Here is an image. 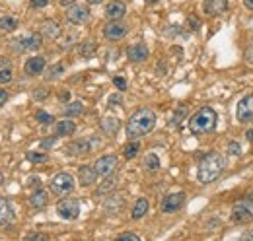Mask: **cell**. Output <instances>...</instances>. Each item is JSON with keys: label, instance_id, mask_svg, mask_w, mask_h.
I'll list each match as a JSON object with an SVG mask.
<instances>
[{"label": "cell", "instance_id": "28", "mask_svg": "<svg viewBox=\"0 0 253 241\" xmlns=\"http://www.w3.org/2000/svg\"><path fill=\"white\" fill-rule=\"evenodd\" d=\"M140 150V146H138V142H130V144H126L125 150H123V156H125L126 160H132L136 154Z\"/></svg>", "mask_w": 253, "mask_h": 241}, {"label": "cell", "instance_id": "9", "mask_svg": "<svg viewBox=\"0 0 253 241\" xmlns=\"http://www.w3.org/2000/svg\"><path fill=\"white\" fill-rule=\"evenodd\" d=\"M126 35V26L119 20H111L105 28H103V37L107 41H119Z\"/></svg>", "mask_w": 253, "mask_h": 241}, {"label": "cell", "instance_id": "4", "mask_svg": "<svg viewBox=\"0 0 253 241\" xmlns=\"http://www.w3.org/2000/svg\"><path fill=\"white\" fill-rule=\"evenodd\" d=\"M74 189V177L70 173H57L51 181V191L55 195H66Z\"/></svg>", "mask_w": 253, "mask_h": 241}, {"label": "cell", "instance_id": "49", "mask_svg": "<svg viewBox=\"0 0 253 241\" xmlns=\"http://www.w3.org/2000/svg\"><path fill=\"white\" fill-rule=\"evenodd\" d=\"M2 181H4V175H2V173H0V185H2Z\"/></svg>", "mask_w": 253, "mask_h": 241}, {"label": "cell", "instance_id": "23", "mask_svg": "<svg viewBox=\"0 0 253 241\" xmlns=\"http://www.w3.org/2000/svg\"><path fill=\"white\" fill-rule=\"evenodd\" d=\"M12 206H10V202L8 201H4V199H0V224H6V222H10L12 220Z\"/></svg>", "mask_w": 253, "mask_h": 241}, {"label": "cell", "instance_id": "36", "mask_svg": "<svg viewBox=\"0 0 253 241\" xmlns=\"http://www.w3.org/2000/svg\"><path fill=\"white\" fill-rule=\"evenodd\" d=\"M115 241H140V238L136 236V234H130V232H126V234H121L119 238Z\"/></svg>", "mask_w": 253, "mask_h": 241}, {"label": "cell", "instance_id": "33", "mask_svg": "<svg viewBox=\"0 0 253 241\" xmlns=\"http://www.w3.org/2000/svg\"><path fill=\"white\" fill-rule=\"evenodd\" d=\"M115 177H111V175H109V181H105V183H103V185H101V189H97V195H103V193H107V191H109V189H113V185H115Z\"/></svg>", "mask_w": 253, "mask_h": 241}, {"label": "cell", "instance_id": "21", "mask_svg": "<svg viewBox=\"0 0 253 241\" xmlns=\"http://www.w3.org/2000/svg\"><path fill=\"white\" fill-rule=\"evenodd\" d=\"M148 199H138L136 202H134V206H132V212H130V216H132V220H140L146 212H148Z\"/></svg>", "mask_w": 253, "mask_h": 241}, {"label": "cell", "instance_id": "24", "mask_svg": "<svg viewBox=\"0 0 253 241\" xmlns=\"http://www.w3.org/2000/svg\"><path fill=\"white\" fill-rule=\"evenodd\" d=\"M101 128H103L107 134H115L117 128H119V119H115V117H105V119L101 120Z\"/></svg>", "mask_w": 253, "mask_h": 241}, {"label": "cell", "instance_id": "37", "mask_svg": "<svg viewBox=\"0 0 253 241\" xmlns=\"http://www.w3.org/2000/svg\"><path fill=\"white\" fill-rule=\"evenodd\" d=\"M185 113H187V107H179V109L175 111V115H173V119H171V122H173V124H177L179 120H181L183 117H185Z\"/></svg>", "mask_w": 253, "mask_h": 241}, {"label": "cell", "instance_id": "19", "mask_svg": "<svg viewBox=\"0 0 253 241\" xmlns=\"http://www.w3.org/2000/svg\"><path fill=\"white\" fill-rule=\"evenodd\" d=\"M47 202H49V195L45 191H41V189H37L30 197V204H32L33 208H45Z\"/></svg>", "mask_w": 253, "mask_h": 241}, {"label": "cell", "instance_id": "8", "mask_svg": "<svg viewBox=\"0 0 253 241\" xmlns=\"http://www.w3.org/2000/svg\"><path fill=\"white\" fill-rule=\"evenodd\" d=\"M117 163H119V161H117L115 156H103V158H99L94 163V169L99 177H109V175H113V171L117 169Z\"/></svg>", "mask_w": 253, "mask_h": 241}, {"label": "cell", "instance_id": "16", "mask_svg": "<svg viewBox=\"0 0 253 241\" xmlns=\"http://www.w3.org/2000/svg\"><path fill=\"white\" fill-rule=\"evenodd\" d=\"M45 64H47V62H45L43 57H32V59H28L24 70H26V74H30V76H39V74L45 70Z\"/></svg>", "mask_w": 253, "mask_h": 241}, {"label": "cell", "instance_id": "48", "mask_svg": "<svg viewBox=\"0 0 253 241\" xmlns=\"http://www.w3.org/2000/svg\"><path fill=\"white\" fill-rule=\"evenodd\" d=\"M88 2H90V4H99L101 0H88Z\"/></svg>", "mask_w": 253, "mask_h": 241}, {"label": "cell", "instance_id": "41", "mask_svg": "<svg viewBox=\"0 0 253 241\" xmlns=\"http://www.w3.org/2000/svg\"><path fill=\"white\" fill-rule=\"evenodd\" d=\"M41 146L43 148H53L55 146V138H43L41 140Z\"/></svg>", "mask_w": 253, "mask_h": 241}, {"label": "cell", "instance_id": "13", "mask_svg": "<svg viewBox=\"0 0 253 241\" xmlns=\"http://www.w3.org/2000/svg\"><path fill=\"white\" fill-rule=\"evenodd\" d=\"M203 10L207 16H220L228 10V0H203Z\"/></svg>", "mask_w": 253, "mask_h": 241}, {"label": "cell", "instance_id": "42", "mask_svg": "<svg viewBox=\"0 0 253 241\" xmlns=\"http://www.w3.org/2000/svg\"><path fill=\"white\" fill-rule=\"evenodd\" d=\"M6 99H8V91L6 90H0V107L6 103Z\"/></svg>", "mask_w": 253, "mask_h": 241}, {"label": "cell", "instance_id": "1", "mask_svg": "<svg viewBox=\"0 0 253 241\" xmlns=\"http://www.w3.org/2000/svg\"><path fill=\"white\" fill-rule=\"evenodd\" d=\"M154 126H156V115H154V111L144 107V109H138V111H134L130 115V119L126 120L125 130H126V136L130 140H136V138L152 132Z\"/></svg>", "mask_w": 253, "mask_h": 241}, {"label": "cell", "instance_id": "20", "mask_svg": "<svg viewBox=\"0 0 253 241\" xmlns=\"http://www.w3.org/2000/svg\"><path fill=\"white\" fill-rule=\"evenodd\" d=\"M66 150L70 152L72 156H84L86 152H90V142L88 140H74L72 144H68Z\"/></svg>", "mask_w": 253, "mask_h": 241}, {"label": "cell", "instance_id": "17", "mask_svg": "<svg viewBox=\"0 0 253 241\" xmlns=\"http://www.w3.org/2000/svg\"><path fill=\"white\" fill-rule=\"evenodd\" d=\"M95 177H97V173H95L94 167H90V165H82V167L78 169V179H80V185H82V187L94 185Z\"/></svg>", "mask_w": 253, "mask_h": 241}, {"label": "cell", "instance_id": "6", "mask_svg": "<svg viewBox=\"0 0 253 241\" xmlns=\"http://www.w3.org/2000/svg\"><path fill=\"white\" fill-rule=\"evenodd\" d=\"M57 214L64 220H76L80 216V202L74 199H64L57 204Z\"/></svg>", "mask_w": 253, "mask_h": 241}, {"label": "cell", "instance_id": "5", "mask_svg": "<svg viewBox=\"0 0 253 241\" xmlns=\"http://www.w3.org/2000/svg\"><path fill=\"white\" fill-rule=\"evenodd\" d=\"M232 220L236 224H248L253 220V204L250 201H240L234 210H232Z\"/></svg>", "mask_w": 253, "mask_h": 241}, {"label": "cell", "instance_id": "29", "mask_svg": "<svg viewBox=\"0 0 253 241\" xmlns=\"http://www.w3.org/2000/svg\"><path fill=\"white\" fill-rule=\"evenodd\" d=\"M63 72H64V66L61 64V62H59V64H55V66H51V68H49V72H47V78H49V80H55V78H59Z\"/></svg>", "mask_w": 253, "mask_h": 241}, {"label": "cell", "instance_id": "15", "mask_svg": "<svg viewBox=\"0 0 253 241\" xmlns=\"http://www.w3.org/2000/svg\"><path fill=\"white\" fill-rule=\"evenodd\" d=\"M128 60L130 62H144V60L148 59V47L146 45H142V43H138V45H132V47H128Z\"/></svg>", "mask_w": 253, "mask_h": 241}, {"label": "cell", "instance_id": "27", "mask_svg": "<svg viewBox=\"0 0 253 241\" xmlns=\"http://www.w3.org/2000/svg\"><path fill=\"white\" fill-rule=\"evenodd\" d=\"M82 109H84V105H82L80 101H72V103H68V105L64 107V115H66V117H76V115L82 113Z\"/></svg>", "mask_w": 253, "mask_h": 241}, {"label": "cell", "instance_id": "35", "mask_svg": "<svg viewBox=\"0 0 253 241\" xmlns=\"http://www.w3.org/2000/svg\"><path fill=\"white\" fill-rule=\"evenodd\" d=\"M113 84H115V88H117L119 91L126 90V82H125V78H123V76H115V78H113Z\"/></svg>", "mask_w": 253, "mask_h": 241}, {"label": "cell", "instance_id": "32", "mask_svg": "<svg viewBox=\"0 0 253 241\" xmlns=\"http://www.w3.org/2000/svg\"><path fill=\"white\" fill-rule=\"evenodd\" d=\"M35 119L39 120V122H41V124H51V122H53V115H49V113H45V111H39V113H37V115H35Z\"/></svg>", "mask_w": 253, "mask_h": 241}, {"label": "cell", "instance_id": "2", "mask_svg": "<svg viewBox=\"0 0 253 241\" xmlns=\"http://www.w3.org/2000/svg\"><path fill=\"white\" fill-rule=\"evenodd\" d=\"M224 167H226V158L216 154V152H211L199 161L197 177H199L201 183H212V181H216L222 175Z\"/></svg>", "mask_w": 253, "mask_h": 241}, {"label": "cell", "instance_id": "10", "mask_svg": "<svg viewBox=\"0 0 253 241\" xmlns=\"http://www.w3.org/2000/svg\"><path fill=\"white\" fill-rule=\"evenodd\" d=\"M41 41H43L41 33H32L28 37H22V39L14 41V45H16V49L20 53H26V51H37L41 47Z\"/></svg>", "mask_w": 253, "mask_h": 241}, {"label": "cell", "instance_id": "22", "mask_svg": "<svg viewBox=\"0 0 253 241\" xmlns=\"http://www.w3.org/2000/svg\"><path fill=\"white\" fill-rule=\"evenodd\" d=\"M74 130H76V124L72 119H64L57 122V134L59 136H70V134H74Z\"/></svg>", "mask_w": 253, "mask_h": 241}, {"label": "cell", "instance_id": "31", "mask_svg": "<svg viewBox=\"0 0 253 241\" xmlns=\"http://www.w3.org/2000/svg\"><path fill=\"white\" fill-rule=\"evenodd\" d=\"M28 160L33 161V163H43V161H47V156L45 154H37V152H30L28 154Z\"/></svg>", "mask_w": 253, "mask_h": 241}, {"label": "cell", "instance_id": "43", "mask_svg": "<svg viewBox=\"0 0 253 241\" xmlns=\"http://www.w3.org/2000/svg\"><path fill=\"white\" fill-rule=\"evenodd\" d=\"M236 241H253V236L252 234H242Z\"/></svg>", "mask_w": 253, "mask_h": 241}, {"label": "cell", "instance_id": "14", "mask_svg": "<svg viewBox=\"0 0 253 241\" xmlns=\"http://www.w3.org/2000/svg\"><path fill=\"white\" fill-rule=\"evenodd\" d=\"M125 12H126V6H125V2H121V0H113V2H109L107 8H105V16H107L109 20H121V18L125 16Z\"/></svg>", "mask_w": 253, "mask_h": 241}, {"label": "cell", "instance_id": "38", "mask_svg": "<svg viewBox=\"0 0 253 241\" xmlns=\"http://www.w3.org/2000/svg\"><path fill=\"white\" fill-rule=\"evenodd\" d=\"M228 156H240V144L238 142H232L228 146Z\"/></svg>", "mask_w": 253, "mask_h": 241}, {"label": "cell", "instance_id": "30", "mask_svg": "<svg viewBox=\"0 0 253 241\" xmlns=\"http://www.w3.org/2000/svg\"><path fill=\"white\" fill-rule=\"evenodd\" d=\"M80 53H82V57H92V55L95 53V43L94 41L84 43V45H82V49H80Z\"/></svg>", "mask_w": 253, "mask_h": 241}, {"label": "cell", "instance_id": "26", "mask_svg": "<svg viewBox=\"0 0 253 241\" xmlns=\"http://www.w3.org/2000/svg\"><path fill=\"white\" fill-rule=\"evenodd\" d=\"M18 28V20L12 16H2L0 18V30L2 31H14Z\"/></svg>", "mask_w": 253, "mask_h": 241}, {"label": "cell", "instance_id": "39", "mask_svg": "<svg viewBox=\"0 0 253 241\" xmlns=\"http://www.w3.org/2000/svg\"><path fill=\"white\" fill-rule=\"evenodd\" d=\"M33 97H35V99H45V97H47V90H45V88L35 90L33 91Z\"/></svg>", "mask_w": 253, "mask_h": 241}, {"label": "cell", "instance_id": "3", "mask_svg": "<svg viewBox=\"0 0 253 241\" xmlns=\"http://www.w3.org/2000/svg\"><path fill=\"white\" fill-rule=\"evenodd\" d=\"M216 126V111L212 107H201L189 119V128L193 134H207Z\"/></svg>", "mask_w": 253, "mask_h": 241}, {"label": "cell", "instance_id": "18", "mask_svg": "<svg viewBox=\"0 0 253 241\" xmlns=\"http://www.w3.org/2000/svg\"><path fill=\"white\" fill-rule=\"evenodd\" d=\"M41 35H45L47 39H57L61 35V26L57 22H53V20H47L41 26Z\"/></svg>", "mask_w": 253, "mask_h": 241}, {"label": "cell", "instance_id": "46", "mask_svg": "<svg viewBox=\"0 0 253 241\" xmlns=\"http://www.w3.org/2000/svg\"><path fill=\"white\" fill-rule=\"evenodd\" d=\"M248 140H250V142H253V128H250V130H248Z\"/></svg>", "mask_w": 253, "mask_h": 241}, {"label": "cell", "instance_id": "44", "mask_svg": "<svg viewBox=\"0 0 253 241\" xmlns=\"http://www.w3.org/2000/svg\"><path fill=\"white\" fill-rule=\"evenodd\" d=\"M189 24H191V28H199V20H195L193 16L189 18Z\"/></svg>", "mask_w": 253, "mask_h": 241}, {"label": "cell", "instance_id": "7", "mask_svg": "<svg viewBox=\"0 0 253 241\" xmlns=\"http://www.w3.org/2000/svg\"><path fill=\"white\" fill-rule=\"evenodd\" d=\"M66 20L74 26H82L90 20V10L88 6H80V4H72L68 10H66Z\"/></svg>", "mask_w": 253, "mask_h": 241}, {"label": "cell", "instance_id": "12", "mask_svg": "<svg viewBox=\"0 0 253 241\" xmlns=\"http://www.w3.org/2000/svg\"><path fill=\"white\" fill-rule=\"evenodd\" d=\"M183 202H185V195L183 193H171L162 201V212H168V214L177 212L183 206Z\"/></svg>", "mask_w": 253, "mask_h": 241}, {"label": "cell", "instance_id": "34", "mask_svg": "<svg viewBox=\"0 0 253 241\" xmlns=\"http://www.w3.org/2000/svg\"><path fill=\"white\" fill-rule=\"evenodd\" d=\"M10 82H12V70L10 68L0 70V84H10Z\"/></svg>", "mask_w": 253, "mask_h": 241}, {"label": "cell", "instance_id": "40", "mask_svg": "<svg viewBox=\"0 0 253 241\" xmlns=\"http://www.w3.org/2000/svg\"><path fill=\"white\" fill-rule=\"evenodd\" d=\"M47 4H49V0H32V8H37V10L39 8H45Z\"/></svg>", "mask_w": 253, "mask_h": 241}, {"label": "cell", "instance_id": "47", "mask_svg": "<svg viewBox=\"0 0 253 241\" xmlns=\"http://www.w3.org/2000/svg\"><path fill=\"white\" fill-rule=\"evenodd\" d=\"M61 4L63 6H70V4H74V0H61Z\"/></svg>", "mask_w": 253, "mask_h": 241}, {"label": "cell", "instance_id": "11", "mask_svg": "<svg viewBox=\"0 0 253 241\" xmlns=\"http://www.w3.org/2000/svg\"><path fill=\"white\" fill-rule=\"evenodd\" d=\"M236 117L240 122H250L253 119V95H246L244 99H240L238 109H236Z\"/></svg>", "mask_w": 253, "mask_h": 241}, {"label": "cell", "instance_id": "45", "mask_svg": "<svg viewBox=\"0 0 253 241\" xmlns=\"http://www.w3.org/2000/svg\"><path fill=\"white\" fill-rule=\"evenodd\" d=\"M244 4H246L248 10H253V0H244Z\"/></svg>", "mask_w": 253, "mask_h": 241}, {"label": "cell", "instance_id": "25", "mask_svg": "<svg viewBox=\"0 0 253 241\" xmlns=\"http://www.w3.org/2000/svg\"><path fill=\"white\" fill-rule=\"evenodd\" d=\"M144 169L146 171H158L160 169V158L156 154H148L146 158H144Z\"/></svg>", "mask_w": 253, "mask_h": 241}]
</instances>
